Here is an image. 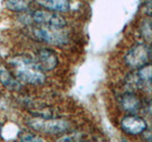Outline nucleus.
<instances>
[{
    "mask_svg": "<svg viewBox=\"0 0 152 142\" xmlns=\"http://www.w3.org/2000/svg\"><path fill=\"white\" fill-rule=\"evenodd\" d=\"M31 0H5V6L8 9L15 12H24L30 9Z\"/></svg>",
    "mask_w": 152,
    "mask_h": 142,
    "instance_id": "12",
    "label": "nucleus"
},
{
    "mask_svg": "<svg viewBox=\"0 0 152 142\" xmlns=\"http://www.w3.org/2000/svg\"><path fill=\"white\" fill-rule=\"evenodd\" d=\"M35 1L41 7L50 12H66L70 9L69 0H35Z\"/></svg>",
    "mask_w": 152,
    "mask_h": 142,
    "instance_id": "9",
    "label": "nucleus"
},
{
    "mask_svg": "<svg viewBox=\"0 0 152 142\" xmlns=\"http://www.w3.org/2000/svg\"><path fill=\"white\" fill-rule=\"evenodd\" d=\"M20 139L22 141H44V139L42 137L38 136L36 135H33V134H24L20 136Z\"/></svg>",
    "mask_w": 152,
    "mask_h": 142,
    "instance_id": "14",
    "label": "nucleus"
},
{
    "mask_svg": "<svg viewBox=\"0 0 152 142\" xmlns=\"http://www.w3.org/2000/svg\"><path fill=\"white\" fill-rule=\"evenodd\" d=\"M136 76L140 82L141 88L144 90H147L150 92L151 89V65L150 64H146L142 65V67L138 68L136 72Z\"/></svg>",
    "mask_w": 152,
    "mask_h": 142,
    "instance_id": "11",
    "label": "nucleus"
},
{
    "mask_svg": "<svg viewBox=\"0 0 152 142\" xmlns=\"http://www.w3.org/2000/svg\"><path fill=\"white\" fill-rule=\"evenodd\" d=\"M35 62L39 67L44 71H50L56 68L58 65V57L51 49H39L36 53Z\"/></svg>",
    "mask_w": 152,
    "mask_h": 142,
    "instance_id": "7",
    "label": "nucleus"
},
{
    "mask_svg": "<svg viewBox=\"0 0 152 142\" xmlns=\"http://www.w3.org/2000/svg\"><path fill=\"white\" fill-rule=\"evenodd\" d=\"M1 131H2V127H1V124H0V135H1Z\"/></svg>",
    "mask_w": 152,
    "mask_h": 142,
    "instance_id": "15",
    "label": "nucleus"
},
{
    "mask_svg": "<svg viewBox=\"0 0 152 142\" xmlns=\"http://www.w3.org/2000/svg\"><path fill=\"white\" fill-rule=\"evenodd\" d=\"M14 75L18 80L30 84H42L45 83L46 76L35 60H32L27 56L19 55L12 57L9 61Z\"/></svg>",
    "mask_w": 152,
    "mask_h": 142,
    "instance_id": "1",
    "label": "nucleus"
},
{
    "mask_svg": "<svg viewBox=\"0 0 152 142\" xmlns=\"http://www.w3.org/2000/svg\"><path fill=\"white\" fill-rule=\"evenodd\" d=\"M32 34L37 40L52 46H62L69 43V35L60 28L39 26L32 30Z\"/></svg>",
    "mask_w": 152,
    "mask_h": 142,
    "instance_id": "3",
    "label": "nucleus"
},
{
    "mask_svg": "<svg viewBox=\"0 0 152 142\" xmlns=\"http://www.w3.org/2000/svg\"><path fill=\"white\" fill-rule=\"evenodd\" d=\"M0 83L5 88L11 91H19L21 89L20 82L5 68L0 69Z\"/></svg>",
    "mask_w": 152,
    "mask_h": 142,
    "instance_id": "10",
    "label": "nucleus"
},
{
    "mask_svg": "<svg viewBox=\"0 0 152 142\" xmlns=\"http://www.w3.org/2000/svg\"><path fill=\"white\" fill-rule=\"evenodd\" d=\"M31 18L33 22L39 26L64 28L66 25L64 17L50 11H42V9L34 11L31 14Z\"/></svg>",
    "mask_w": 152,
    "mask_h": 142,
    "instance_id": "5",
    "label": "nucleus"
},
{
    "mask_svg": "<svg viewBox=\"0 0 152 142\" xmlns=\"http://www.w3.org/2000/svg\"><path fill=\"white\" fill-rule=\"evenodd\" d=\"M140 30H141V34L144 37V39L149 43L151 40V23L150 20H145L142 21V25L140 27Z\"/></svg>",
    "mask_w": 152,
    "mask_h": 142,
    "instance_id": "13",
    "label": "nucleus"
},
{
    "mask_svg": "<svg viewBox=\"0 0 152 142\" xmlns=\"http://www.w3.org/2000/svg\"><path fill=\"white\" fill-rule=\"evenodd\" d=\"M151 49L147 44H138L132 46L125 56L126 64L132 68H140L149 63Z\"/></svg>",
    "mask_w": 152,
    "mask_h": 142,
    "instance_id": "4",
    "label": "nucleus"
},
{
    "mask_svg": "<svg viewBox=\"0 0 152 142\" xmlns=\"http://www.w3.org/2000/svg\"><path fill=\"white\" fill-rule=\"evenodd\" d=\"M119 103L124 111L129 114H136L138 111H140L142 107V101L140 98L131 91L123 94Z\"/></svg>",
    "mask_w": 152,
    "mask_h": 142,
    "instance_id": "8",
    "label": "nucleus"
},
{
    "mask_svg": "<svg viewBox=\"0 0 152 142\" xmlns=\"http://www.w3.org/2000/svg\"><path fill=\"white\" fill-rule=\"evenodd\" d=\"M121 128L127 135H138L146 131L147 123L141 117L135 116L134 114H130L121 120Z\"/></svg>",
    "mask_w": 152,
    "mask_h": 142,
    "instance_id": "6",
    "label": "nucleus"
},
{
    "mask_svg": "<svg viewBox=\"0 0 152 142\" xmlns=\"http://www.w3.org/2000/svg\"><path fill=\"white\" fill-rule=\"evenodd\" d=\"M28 125L35 132L47 135L63 134L69 129V123L59 118H42L35 117L28 121Z\"/></svg>",
    "mask_w": 152,
    "mask_h": 142,
    "instance_id": "2",
    "label": "nucleus"
}]
</instances>
